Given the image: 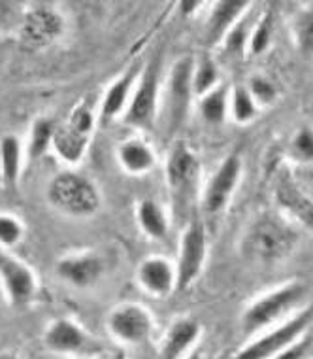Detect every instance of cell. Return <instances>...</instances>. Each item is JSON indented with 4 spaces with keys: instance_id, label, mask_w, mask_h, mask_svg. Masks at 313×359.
<instances>
[{
    "instance_id": "3957f363",
    "label": "cell",
    "mask_w": 313,
    "mask_h": 359,
    "mask_svg": "<svg viewBox=\"0 0 313 359\" xmlns=\"http://www.w3.org/2000/svg\"><path fill=\"white\" fill-rule=\"evenodd\" d=\"M46 197L55 210L72 217H91L100 210V193L91 180L72 170L55 174Z\"/></svg>"
},
{
    "instance_id": "52a82bcc",
    "label": "cell",
    "mask_w": 313,
    "mask_h": 359,
    "mask_svg": "<svg viewBox=\"0 0 313 359\" xmlns=\"http://www.w3.org/2000/svg\"><path fill=\"white\" fill-rule=\"evenodd\" d=\"M202 167L197 154L183 140H178L166 157V184L178 205H187L198 195Z\"/></svg>"
},
{
    "instance_id": "d590c367",
    "label": "cell",
    "mask_w": 313,
    "mask_h": 359,
    "mask_svg": "<svg viewBox=\"0 0 313 359\" xmlns=\"http://www.w3.org/2000/svg\"><path fill=\"white\" fill-rule=\"evenodd\" d=\"M179 6V12H181V15H193V13H197V10L200 6H204V2H198V0H181L178 4Z\"/></svg>"
},
{
    "instance_id": "e575fe53",
    "label": "cell",
    "mask_w": 313,
    "mask_h": 359,
    "mask_svg": "<svg viewBox=\"0 0 313 359\" xmlns=\"http://www.w3.org/2000/svg\"><path fill=\"white\" fill-rule=\"evenodd\" d=\"M312 13L304 12L296 19V40L302 51H309L312 48Z\"/></svg>"
},
{
    "instance_id": "836d02e7",
    "label": "cell",
    "mask_w": 313,
    "mask_h": 359,
    "mask_svg": "<svg viewBox=\"0 0 313 359\" xmlns=\"http://www.w3.org/2000/svg\"><path fill=\"white\" fill-rule=\"evenodd\" d=\"M312 358V333L307 331L300 339L279 352L274 359H309Z\"/></svg>"
},
{
    "instance_id": "83f0119b",
    "label": "cell",
    "mask_w": 313,
    "mask_h": 359,
    "mask_svg": "<svg viewBox=\"0 0 313 359\" xmlns=\"http://www.w3.org/2000/svg\"><path fill=\"white\" fill-rule=\"evenodd\" d=\"M272 36H274V12L266 10V12L258 18L255 27H251L249 32V40H247V51L251 55L258 57L268 51L272 43Z\"/></svg>"
},
{
    "instance_id": "74e56055",
    "label": "cell",
    "mask_w": 313,
    "mask_h": 359,
    "mask_svg": "<svg viewBox=\"0 0 313 359\" xmlns=\"http://www.w3.org/2000/svg\"><path fill=\"white\" fill-rule=\"evenodd\" d=\"M183 359H202L198 353H189V355H185Z\"/></svg>"
},
{
    "instance_id": "ba28073f",
    "label": "cell",
    "mask_w": 313,
    "mask_h": 359,
    "mask_svg": "<svg viewBox=\"0 0 313 359\" xmlns=\"http://www.w3.org/2000/svg\"><path fill=\"white\" fill-rule=\"evenodd\" d=\"M208 259V235L202 222H190L181 233L176 266V290L185 291L204 273Z\"/></svg>"
},
{
    "instance_id": "e0dca14e",
    "label": "cell",
    "mask_w": 313,
    "mask_h": 359,
    "mask_svg": "<svg viewBox=\"0 0 313 359\" xmlns=\"http://www.w3.org/2000/svg\"><path fill=\"white\" fill-rule=\"evenodd\" d=\"M202 327L193 318H179L166 331L160 344V359H183L200 339Z\"/></svg>"
},
{
    "instance_id": "5b68a950",
    "label": "cell",
    "mask_w": 313,
    "mask_h": 359,
    "mask_svg": "<svg viewBox=\"0 0 313 359\" xmlns=\"http://www.w3.org/2000/svg\"><path fill=\"white\" fill-rule=\"evenodd\" d=\"M312 306L306 303L295 314L277 323L274 329L258 334L255 341L242 348L232 359H274L277 353L298 341L302 334H306L312 329Z\"/></svg>"
},
{
    "instance_id": "cb8c5ba5",
    "label": "cell",
    "mask_w": 313,
    "mask_h": 359,
    "mask_svg": "<svg viewBox=\"0 0 313 359\" xmlns=\"http://www.w3.org/2000/svg\"><path fill=\"white\" fill-rule=\"evenodd\" d=\"M228 89L227 86H217L198 99V114L206 125L219 127L228 118Z\"/></svg>"
},
{
    "instance_id": "4dcf8cb0",
    "label": "cell",
    "mask_w": 313,
    "mask_h": 359,
    "mask_svg": "<svg viewBox=\"0 0 313 359\" xmlns=\"http://www.w3.org/2000/svg\"><path fill=\"white\" fill-rule=\"evenodd\" d=\"M246 87L247 91H249V95L253 97V100L257 102L258 108H260V106L274 104L277 100V97H279L276 83H274L270 78H266V76H253Z\"/></svg>"
},
{
    "instance_id": "9c48e42d",
    "label": "cell",
    "mask_w": 313,
    "mask_h": 359,
    "mask_svg": "<svg viewBox=\"0 0 313 359\" xmlns=\"http://www.w3.org/2000/svg\"><path fill=\"white\" fill-rule=\"evenodd\" d=\"M0 285L13 309H27L38 297V278L31 266L0 250Z\"/></svg>"
},
{
    "instance_id": "4316f807",
    "label": "cell",
    "mask_w": 313,
    "mask_h": 359,
    "mask_svg": "<svg viewBox=\"0 0 313 359\" xmlns=\"http://www.w3.org/2000/svg\"><path fill=\"white\" fill-rule=\"evenodd\" d=\"M219 67L211 57H202L200 61H195L193 67V78H190V86H193V95L195 97H204L209 91H214L215 87L221 86L219 83Z\"/></svg>"
},
{
    "instance_id": "7c38bea8",
    "label": "cell",
    "mask_w": 313,
    "mask_h": 359,
    "mask_svg": "<svg viewBox=\"0 0 313 359\" xmlns=\"http://www.w3.org/2000/svg\"><path fill=\"white\" fill-rule=\"evenodd\" d=\"M242 157L238 154L227 155L219 167L215 168L211 178L202 193V206L208 216H219L232 201L234 191L238 189L242 180Z\"/></svg>"
},
{
    "instance_id": "30bf717a",
    "label": "cell",
    "mask_w": 313,
    "mask_h": 359,
    "mask_svg": "<svg viewBox=\"0 0 313 359\" xmlns=\"http://www.w3.org/2000/svg\"><path fill=\"white\" fill-rule=\"evenodd\" d=\"M155 322L151 312L138 303H123L108 316V331L121 344L138 346L151 339Z\"/></svg>"
},
{
    "instance_id": "f546056e",
    "label": "cell",
    "mask_w": 313,
    "mask_h": 359,
    "mask_svg": "<svg viewBox=\"0 0 313 359\" xmlns=\"http://www.w3.org/2000/svg\"><path fill=\"white\" fill-rule=\"evenodd\" d=\"M25 236V225L12 214H0V248H15Z\"/></svg>"
},
{
    "instance_id": "d6986e66",
    "label": "cell",
    "mask_w": 313,
    "mask_h": 359,
    "mask_svg": "<svg viewBox=\"0 0 313 359\" xmlns=\"http://www.w3.org/2000/svg\"><path fill=\"white\" fill-rule=\"evenodd\" d=\"M117 163L130 176H144L157 167V155L146 140L129 138L117 146Z\"/></svg>"
},
{
    "instance_id": "7402d4cb",
    "label": "cell",
    "mask_w": 313,
    "mask_h": 359,
    "mask_svg": "<svg viewBox=\"0 0 313 359\" xmlns=\"http://www.w3.org/2000/svg\"><path fill=\"white\" fill-rule=\"evenodd\" d=\"M23 170V144L18 135L0 138V182L6 191H15Z\"/></svg>"
},
{
    "instance_id": "8992f818",
    "label": "cell",
    "mask_w": 313,
    "mask_h": 359,
    "mask_svg": "<svg viewBox=\"0 0 313 359\" xmlns=\"http://www.w3.org/2000/svg\"><path fill=\"white\" fill-rule=\"evenodd\" d=\"M193 67H195L193 57H181L179 61L174 62L170 74L166 78L165 91L160 93V100H162L160 108L165 114L166 130L170 135L181 129L189 116L190 100L195 97L193 86H190Z\"/></svg>"
},
{
    "instance_id": "277c9868",
    "label": "cell",
    "mask_w": 313,
    "mask_h": 359,
    "mask_svg": "<svg viewBox=\"0 0 313 359\" xmlns=\"http://www.w3.org/2000/svg\"><path fill=\"white\" fill-rule=\"evenodd\" d=\"M160 57L155 55L140 70L129 106L123 114V121L129 127L140 130H153L160 114Z\"/></svg>"
},
{
    "instance_id": "8d00e7d4",
    "label": "cell",
    "mask_w": 313,
    "mask_h": 359,
    "mask_svg": "<svg viewBox=\"0 0 313 359\" xmlns=\"http://www.w3.org/2000/svg\"><path fill=\"white\" fill-rule=\"evenodd\" d=\"M0 359H21V358H18V355H15V353H0Z\"/></svg>"
},
{
    "instance_id": "6da1fadb",
    "label": "cell",
    "mask_w": 313,
    "mask_h": 359,
    "mask_svg": "<svg viewBox=\"0 0 313 359\" xmlns=\"http://www.w3.org/2000/svg\"><path fill=\"white\" fill-rule=\"evenodd\" d=\"M298 231L281 216H258L242 236L239 250L257 265H276L287 259L298 244Z\"/></svg>"
},
{
    "instance_id": "2e32d148",
    "label": "cell",
    "mask_w": 313,
    "mask_h": 359,
    "mask_svg": "<svg viewBox=\"0 0 313 359\" xmlns=\"http://www.w3.org/2000/svg\"><path fill=\"white\" fill-rule=\"evenodd\" d=\"M43 344L53 353L70 355L85 350L89 344V337L80 323L70 318H57L48 325L43 333Z\"/></svg>"
},
{
    "instance_id": "484cf974",
    "label": "cell",
    "mask_w": 313,
    "mask_h": 359,
    "mask_svg": "<svg viewBox=\"0 0 313 359\" xmlns=\"http://www.w3.org/2000/svg\"><path fill=\"white\" fill-rule=\"evenodd\" d=\"M228 116L238 125H249L258 116L257 102L246 86H236L228 91Z\"/></svg>"
},
{
    "instance_id": "d4e9b609",
    "label": "cell",
    "mask_w": 313,
    "mask_h": 359,
    "mask_svg": "<svg viewBox=\"0 0 313 359\" xmlns=\"http://www.w3.org/2000/svg\"><path fill=\"white\" fill-rule=\"evenodd\" d=\"M55 127L57 123L50 118H38L32 121L31 133H29V144H27L29 161H38L50 151Z\"/></svg>"
},
{
    "instance_id": "603a6c76",
    "label": "cell",
    "mask_w": 313,
    "mask_h": 359,
    "mask_svg": "<svg viewBox=\"0 0 313 359\" xmlns=\"http://www.w3.org/2000/svg\"><path fill=\"white\" fill-rule=\"evenodd\" d=\"M136 223L151 241H165L170 233V219L165 206L155 198H141L136 205Z\"/></svg>"
},
{
    "instance_id": "8fae6325",
    "label": "cell",
    "mask_w": 313,
    "mask_h": 359,
    "mask_svg": "<svg viewBox=\"0 0 313 359\" xmlns=\"http://www.w3.org/2000/svg\"><path fill=\"white\" fill-rule=\"evenodd\" d=\"M64 32V19L57 10L36 4L27 10L23 23L19 29V40L27 50H46L62 36Z\"/></svg>"
},
{
    "instance_id": "1f68e13d",
    "label": "cell",
    "mask_w": 313,
    "mask_h": 359,
    "mask_svg": "<svg viewBox=\"0 0 313 359\" xmlns=\"http://www.w3.org/2000/svg\"><path fill=\"white\" fill-rule=\"evenodd\" d=\"M67 123L72 129L78 130V133H81V135L92 137L95 127H97V116H95L91 104H87L85 100H83V102L76 106L74 110L70 111V116L67 118Z\"/></svg>"
},
{
    "instance_id": "9a60e30c",
    "label": "cell",
    "mask_w": 313,
    "mask_h": 359,
    "mask_svg": "<svg viewBox=\"0 0 313 359\" xmlns=\"http://www.w3.org/2000/svg\"><path fill=\"white\" fill-rule=\"evenodd\" d=\"M136 280L146 295L166 299L176 291V266L166 257L149 255L138 265Z\"/></svg>"
},
{
    "instance_id": "ac0fdd59",
    "label": "cell",
    "mask_w": 313,
    "mask_h": 359,
    "mask_svg": "<svg viewBox=\"0 0 313 359\" xmlns=\"http://www.w3.org/2000/svg\"><path fill=\"white\" fill-rule=\"evenodd\" d=\"M251 6L247 0H221L211 6L208 23H206V42L211 46L223 42L227 32L239 19L246 15V10Z\"/></svg>"
},
{
    "instance_id": "ffe728a7",
    "label": "cell",
    "mask_w": 313,
    "mask_h": 359,
    "mask_svg": "<svg viewBox=\"0 0 313 359\" xmlns=\"http://www.w3.org/2000/svg\"><path fill=\"white\" fill-rule=\"evenodd\" d=\"M138 76H140V69L132 67L123 76H119L116 81H111V86L106 89L102 104H100V118L104 121L116 119L117 116L125 114L130 97H132V91H134Z\"/></svg>"
},
{
    "instance_id": "4fadbf2b",
    "label": "cell",
    "mask_w": 313,
    "mask_h": 359,
    "mask_svg": "<svg viewBox=\"0 0 313 359\" xmlns=\"http://www.w3.org/2000/svg\"><path fill=\"white\" fill-rule=\"evenodd\" d=\"M106 273V263L97 252H74L62 255L55 263V274L68 285L87 290L97 285Z\"/></svg>"
},
{
    "instance_id": "5bb4252c",
    "label": "cell",
    "mask_w": 313,
    "mask_h": 359,
    "mask_svg": "<svg viewBox=\"0 0 313 359\" xmlns=\"http://www.w3.org/2000/svg\"><path fill=\"white\" fill-rule=\"evenodd\" d=\"M274 197L281 210L296 217L307 229L312 227V195H309V189L302 186L291 170H281V174L277 176L276 186H274Z\"/></svg>"
},
{
    "instance_id": "d6a6232c",
    "label": "cell",
    "mask_w": 313,
    "mask_h": 359,
    "mask_svg": "<svg viewBox=\"0 0 313 359\" xmlns=\"http://www.w3.org/2000/svg\"><path fill=\"white\" fill-rule=\"evenodd\" d=\"M291 151L295 159L302 165H309L313 159V138L309 127H302L296 130V135L291 140Z\"/></svg>"
},
{
    "instance_id": "f1b7e54d",
    "label": "cell",
    "mask_w": 313,
    "mask_h": 359,
    "mask_svg": "<svg viewBox=\"0 0 313 359\" xmlns=\"http://www.w3.org/2000/svg\"><path fill=\"white\" fill-rule=\"evenodd\" d=\"M249 32H251V27H249V21L246 19H239L238 23L227 32V36L223 38V50L225 53L230 57L242 55L244 51L247 50V40H249Z\"/></svg>"
},
{
    "instance_id": "7a4b0ae2",
    "label": "cell",
    "mask_w": 313,
    "mask_h": 359,
    "mask_svg": "<svg viewBox=\"0 0 313 359\" xmlns=\"http://www.w3.org/2000/svg\"><path fill=\"white\" fill-rule=\"evenodd\" d=\"M307 297V284L302 280H293L258 295L247 304L242 314V329L246 334H255L266 327L283 322L293 310L300 309Z\"/></svg>"
},
{
    "instance_id": "44dd1931",
    "label": "cell",
    "mask_w": 313,
    "mask_h": 359,
    "mask_svg": "<svg viewBox=\"0 0 313 359\" xmlns=\"http://www.w3.org/2000/svg\"><path fill=\"white\" fill-rule=\"evenodd\" d=\"M89 142H91V137L81 135L64 121V123L55 127L51 149L55 151V155L62 163H67L70 167H76V165H80L83 161Z\"/></svg>"
}]
</instances>
